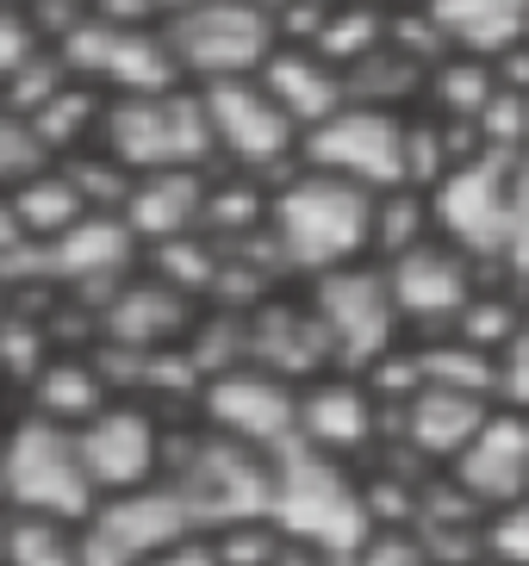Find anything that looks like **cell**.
I'll return each instance as SVG.
<instances>
[{"label": "cell", "instance_id": "cell-13", "mask_svg": "<svg viewBox=\"0 0 529 566\" xmlns=\"http://www.w3.org/2000/svg\"><path fill=\"white\" fill-rule=\"evenodd\" d=\"M199 423L256 454H287L299 442V386L262 367H231L199 386Z\"/></svg>", "mask_w": 529, "mask_h": 566}, {"label": "cell", "instance_id": "cell-48", "mask_svg": "<svg viewBox=\"0 0 529 566\" xmlns=\"http://www.w3.org/2000/svg\"><path fill=\"white\" fill-rule=\"evenodd\" d=\"M523 101H529V94H523Z\"/></svg>", "mask_w": 529, "mask_h": 566}, {"label": "cell", "instance_id": "cell-24", "mask_svg": "<svg viewBox=\"0 0 529 566\" xmlns=\"http://www.w3.org/2000/svg\"><path fill=\"white\" fill-rule=\"evenodd\" d=\"M187 87L181 63H175V44H168L163 25H118L106 69H100V94L106 101H144V94H175Z\"/></svg>", "mask_w": 529, "mask_h": 566}, {"label": "cell", "instance_id": "cell-37", "mask_svg": "<svg viewBox=\"0 0 529 566\" xmlns=\"http://www.w3.org/2000/svg\"><path fill=\"white\" fill-rule=\"evenodd\" d=\"M38 51H44V38H38L32 13H25V0H0V94H7V82H13Z\"/></svg>", "mask_w": 529, "mask_h": 566}, {"label": "cell", "instance_id": "cell-26", "mask_svg": "<svg viewBox=\"0 0 529 566\" xmlns=\"http://www.w3.org/2000/svg\"><path fill=\"white\" fill-rule=\"evenodd\" d=\"M268 212H274V181L262 175H237V168H212V187H206V224L199 231L212 237L218 250H237L249 237L268 231Z\"/></svg>", "mask_w": 529, "mask_h": 566}, {"label": "cell", "instance_id": "cell-49", "mask_svg": "<svg viewBox=\"0 0 529 566\" xmlns=\"http://www.w3.org/2000/svg\"><path fill=\"white\" fill-rule=\"evenodd\" d=\"M523 44H529V38H523Z\"/></svg>", "mask_w": 529, "mask_h": 566}, {"label": "cell", "instance_id": "cell-35", "mask_svg": "<svg viewBox=\"0 0 529 566\" xmlns=\"http://www.w3.org/2000/svg\"><path fill=\"white\" fill-rule=\"evenodd\" d=\"M212 542V560L218 566H281V530L274 523H237V530H218V535H206Z\"/></svg>", "mask_w": 529, "mask_h": 566}, {"label": "cell", "instance_id": "cell-17", "mask_svg": "<svg viewBox=\"0 0 529 566\" xmlns=\"http://www.w3.org/2000/svg\"><path fill=\"white\" fill-rule=\"evenodd\" d=\"M448 480L461 485L486 516L517 504V499H529V411L492 405L480 436L461 449V461L448 467Z\"/></svg>", "mask_w": 529, "mask_h": 566}, {"label": "cell", "instance_id": "cell-40", "mask_svg": "<svg viewBox=\"0 0 529 566\" xmlns=\"http://www.w3.org/2000/svg\"><path fill=\"white\" fill-rule=\"evenodd\" d=\"M505 274L517 286H529V150L517 163V237H511V255H505Z\"/></svg>", "mask_w": 529, "mask_h": 566}, {"label": "cell", "instance_id": "cell-20", "mask_svg": "<svg viewBox=\"0 0 529 566\" xmlns=\"http://www.w3.org/2000/svg\"><path fill=\"white\" fill-rule=\"evenodd\" d=\"M187 331H194V305H187L181 293H168L163 281H149V274H132V281L94 312L100 343H106V349H132V355L175 349V336H187Z\"/></svg>", "mask_w": 529, "mask_h": 566}, {"label": "cell", "instance_id": "cell-14", "mask_svg": "<svg viewBox=\"0 0 529 566\" xmlns=\"http://www.w3.org/2000/svg\"><path fill=\"white\" fill-rule=\"evenodd\" d=\"M386 268V286H393V305H398V324L405 331H424V336H448L455 317L467 312V300L480 293V262H467L461 250H448L443 237L417 243V250L393 255Z\"/></svg>", "mask_w": 529, "mask_h": 566}, {"label": "cell", "instance_id": "cell-5", "mask_svg": "<svg viewBox=\"0 0 529 566\" xmlns=\"http://www.w3.org/2000/svg\"><path fill=\"white\" fill-rule=\"evenodd\" d=\"M517 163H523V156L480 150V156H467V163H455L443 181L431 187L436 237H443L448 250H461L467 262L505 268V255H511V237H517Z\"/></svg>", "mask_w": 529, "mask_h": 566}, {"label": "cell", "instance_id": "cell-23", "mask_svg": "<svg viewBox=\"0 0 529 566\" xmlns=\"http://www.w3.org/2000/svg\"><path fill=\"white\" fill-rule=\"evenodd\" d=\"M455 56H511L529 38V0H424Z\"/></svg>", "mask_w": 529, "mask_h": 566}, {"label": "cell", "instance_id": "cell-43", "mask_svg": "<svg viewBox=\"0 0 529 566\" xmlns=\"http://www.w3.org/2000/svg\"><path fill=\"white\" fill-rule=\"evenodd\" d=\"M381 7H393V13H398V7H424V0H381Z\"/></svg>", "mask_w": 529, "mask_h": 566}, {"label": "cell", "instance_id": "cell-8", "mask_svg": "<svg viewBox=\"0 0 529 566\" xmlns=\"http://www.w3.org/2000/svg\"><path fill=\"white\" fill-rule=\"evenodd\" d=\"M305 300H312L318 324L331 336V355L343 374H367V367H381L405 343V324H398V305H393L381 262L318 274V281H305Z\"/></svg>", "mask_w": 529, "mask_h": 566}, {"label": "cell", "instance_id": "cell-6", "mask_svg": "<svg viewBox=\"0 0 529 566\" xmlns=\"http://www.w3.org/2000/svg\"><path fill=\"white\" fill-rule=\"evenodd\" d=\"M175 44L187 87H218V82H249L262 63L281 51V25L262 0H199L181 19L163 25Z\"/></svg>", "mask_w": 529, "mask_h": 566}, {"label": "cell", "instance_id": "cell-18", "mask_svg": "<svg viewBox=\"0 0 529 566\" xmlns=\"http://www.w3.org/2000/svg\"><path fill=\"white\" fill-rule=\"evenodd\" d=\"M249 367H262V374H274L287 386H305L336 367L331 336H324V324H318L305 293H293V300L274 293L268 305L249 312Z\"/></svg>", "mask_w": 529, "mask_h": 566}, {"label": "cell", "instance_id": "cell-50", "mask_svg": "<svg viewBox=\"0 0 529 566\" xmlns=\"http://www.w3.org/2000/svg\"><path fill=\"white\" fill-rule=\"evenodd\" d=\"M486 566H492V560H486Z\"/></svg>", "mask_w": 529, "mask_h": 566}, {"label": "cell", "instance_id": "cell-15", "mask_svg": "<svg viewBox=\"0 0 529 566\" xmlns=\"http://www.w3.org/2000/svg\"><path fill=\"white\" fill-rule=\"evenodd\" d=\"M381 430H393V411L374 399V386L362 374H318L299 386V449L331 454V461H355V454L381 449Z\"/></svg>", "mask_w": 529, "mask_h": 566}, {"label": "cell", "instance_id": "cell-22", "mask_svg": "<svg viewBox=\"0 0 529 566\" xmlns=\"http://www.w3.org/2000/svg\"><path fill=\"white\" fill-rule=\"evenodd\" d=\"M206 187H212V175H194V168L132 175V193H125L118 218L132 224V237L144 250L175 243V237H194L199 224H206Z\"/></svg>", "mask_w": 529, "mask_h": 566}, {"label": "cell", "instance_id": "cell-12", "mask_svg": "<svg viewBox=\"0 0 529 566\" xmlns=\"http://www.w3.org/2000/svg\"><path fill=\"white\" fill-rule=\"evenodd\" d=\"M75 535H82V566H144L175 542H187L194 523L168 485H144V492L94 499V511L82 516Z\"/></svg>", "mask_w": 529, "mask_h": 566}, {"label": "cell", "instance_id": "cell-42", "mask_svg": "<svg viewBox=\"0 0 529 566\" xmlns=\"http://www.w3.org/2000/svg\"><path fill=\"white\" fill-rule=\"evenodd\" d=\"M19 243H25V231H19V212H13V193H0V255H13Z\"/></svg>", "mask_w": 529, "mask_h": 566}, {"label": "cell", "instance_id": "cell-9", "mask_svg": "<svg viewBox=\"0 0 529 566\" xmlns=\"http://www.w3.org/2000/svg\"><path fill=\"white\" fill-rule=\"evenodd\" d=\"M405 118L386 106H355L349 101L336 118H324L318 132L299 144V168L336 175V181L362 187V193H393L405 187Z\"/></svg>", "mask_w": 529, "mask_h": 566}, {"label": "cell", "instance_id": "cell-25", "mask_svg": "<svg viewBox=\"0 0 529 566\" xmlns=\"http://www.w3.org/2000/svg\"><path fill=\"white\" fill-rule=\"evenodd\" d=\"M106 405H113V386H106L94 355H50V367L32 380V411L63 423V430H82Z\"/></svg>", "mask_w": 529, "mask_h": 566}, {"label": "cell", "instance_id": "cell-11", "mask_svg": "<svg viewBox=\"0 0 529 566\" xmlns=\"http://www.w3.org/2000/svg\"><path fill=\"white\" fill-rule=\"evenodd\" d=\"M163 442H168V423L144 399H113L106 411H94L75 430V454L87 467L94 499L163 485Z\"/></svg>", "mask_w": 529, "mask_h": 566}, {"label": "cell", "instance_id": "cell-32", "mask_svg": "<svg viewBox=\"0 0 529 566\" xmlns=\"http://www.w3.org/2000/svg\"><path fill=\"white\" fill-rule=\"evenodd\" d=\"M431 237H436V218H431V193L424 187L374 193V262H393V255L417 250Z\"/></svg>", "mask_w": 529, "mask_h": 566}, {"label": "cell", "instance_id": "cell-47", "mask_svg": "<svg viewBox=\"0 0 529 566\" xmlns=\"http://www.w3.org/2000/svg\"><path fill=\"white\" fill-rule=\"evenodd\" d=\"M0 530H7V511H0Z\"/></svg>", "mask_w": 529, "mask_h": 566}, {"label": "cell", "instance_id": "cell-16", "mask_svg": "<svg viewBox=\"0 0 529 566\" xmlns=\"http://www.w3.org/2000/svg\"><path fill=\"white\" fill-rule=\"evenodd\" d=\"M137 250H144V243L132 237V224H125L118 212H87L75 231H63L56 243H44L50 286H63L69 300H87L100 312V305L137 274Z\"/></svg>", "mask_w": 529, "mask_h": 566}, {"label": "cell", "instance_id": "cell-27", "mask_svg": "<svg viewBox=\"0 0 529 566\" xmlns=\"http://www.w3.org/2000/svg\"><path fill=\"white\" fill-rule=\"evenodd\" d=\"M13 212H19L25 243H56V237L75 231L94 206L82 200V187H75V175H69L63 163H44L38 175H25V181L13 187Z\"/></svg>", "mask_w": 529, "mask_h": 566}, {"label": "cell", "instance_id": "cell-1", "mask_svg": "<svg viewBox=\"0 0 529 566\" xmlns=\"http://www.w3.org/2000/svg\"><path fill=\"white\" fill-rule=\"evenodd\" d=\"M268 243L293 281L374 262V193L336 181V175H318V168H293L287 181H274Z\"/></svg>", "mask_w": 529, "mask_h": 566}, {"label": "cell", "instance_id": "cell-28", "mask_svg": "<svg viewBox=\"0 0 529 566\" xmlns=\"http://www.w3.org/2000/svg\"><path fill=\"white\" fill-rule=\"evenodd\" d=\"M144 274H149V281H163L168 293H181L187 305H212L218 274H225V250H218L206 231L175 237V243H156V250H144Z\"/></svg>", "mask_w": 529, "mask_h": 566}, {"label": "cell", "instance_id": "cell-30", "mask_svg": "<svg viewBox=\"0 0 529 566\" xmlns=\"http://www.w3.org/2000/svg\"><path fill=\"white\" fill-rule=\"evenodd\" d=\"M82 523L38 511H7L0 530V566H82Z\"/></svg>", "mask_w": 529, "mask_h": 566}, {"label": "cell", "instance_id": "cell-33", "mask_svg": "<svg viewBox=\"0 0 529 566\" xmlns=\"http://www.w3.org/2000/svg\"><path fill=\"white\" fill-rule=\"evenodd\" d=\"M529 324V312L517 305V293H474L467 300V312L455 317V331L448 336H461V343H474V349H486V355H505V343H511L517 331Z\"/></svg>", "mask_w": 529, "mask_h": 566}, {"label": "cell", "instance_id": "cell-39", "mask_svg": "<svg viewBox=\"0 0 529 566\" xmlns=\"http://www.w3.org/2000/svg\"><path fill=\"white\" fill-rule=\"evenodd\" d=\"M498 405L529 411V324L505 343V355H498Z\"/></svg>", "mask_w": 529, "mask_h": 566}, {"label": "cell", "instance_id": "cell-19", "mask_svg": "<svg viewBox=\"0 0 529 566\" xmlns=\"http://www.w3.org/2000/svg\"><path fill=\"white\" fill-rule=\"evenodd\" d=\"M492 417V399H474V392H443V386H417L412 399L393 411V436L398 449H412L417 467H455L461 449L480 436V423Z\"/></svg>", "mask_w": 529, "mask_h": 566}, {"label": "cell", "instance_id": "cell-7", "mask_svg": "<svg viewBox=\"0 0 529 566\" xmlns=\"http://www.w3.org/2000/svg\"><path fill=\"white\" fill-rule=\"evenodd\" d=\"M0 480H7V511H38L82 523L94 511V485L75 454V430L25 411L13 430L0 436Z\"/></svg>", "mask_w": 529, "mask_h": 566}, {"label": "cell", "instance_id": "cell-29", "mask_svg": "<svg viewBox=\"0 0 529 566\" xmlns=\"http://www.w3.org/2000/svg\"><path fill=\"white\" fill-rule=\"evenodd\" d=\"M424 94H431L436 118H448V125H480V113L498 101V69L486 56H443L431 69Z\"/></svg>", "mask_w": 529, "mask_h": 566}, {"label": "cell", "instance_id": "cell-3", "mask_svg": "<svg viewBox=\"0 0 529 566\" xmlns=\"http://www.w3.org/2000/svg\"><path fill=\"white\" fill-rule=\"evenodd\" d=\"M268 523L293 548L318 554V560H331V566H349L362 554V542L374 535L362 480L343 461L299 449V442L287 454H274V511H268Z\"/></svg>", "mask_w": 529, "mask_h": 566}, {"label": "cell", "instance_id": "cell-31", "mask_svg": "<svg viewBox=\"0 0 529 566\" xmlns=\"http://www.w3.org/2000/svg\"><path fill=\"white\" fill-rule=\"evenodd\" d=\"M417 374H424V386L474 392V399L498 405V355L474 349L461 336H431V343H417Z\"/></svg>", "mask_w": 529, "mask_h": 566}, {"label": "cell", "instance_id": "cell-10", "mask_svg": "<svg viewBox=\"0 0 529 566\" xmlns=\"http://www.w3.org/2000/svg\"><path fill=\"white\" fill-rule=\"evenodd\" d=\"M206 113H212V137H218V168L237 175H262V181H287L299 168V125L268 101V87L249 82H218L199 87Z\"/></svg>", "mask_w": 529, "mask_h": 566}, {"label": "cell", "instance_id": "cell-4", "mask_svg": "<svg viewBox=\"0 0 529 566\" xmlns=\"http://www.w3.org/2000/svg\"><path fill=\"white\" fill-rule=\"evenodd\" d=\"M100 150L113 156L125 175H163V168L212 175L218 137H212L206 94H199V87H175V94L113 101L106 106V125H100Z\"/></svg>", "mask_w": 529, "mask_h": 566}, {"label": "cell", "instance_id": "cell-2", "mask_svg": "<svg viewBox=\"0 0 529 566\" xmlns=\"http://www.w3.org/2000/svg\"><path fill=\"white\" fill-rule=\"evenodd\" d=\"M163 485L181 499L194 535L262 523V516L274 511V454L225 442V436H212L206 423H194V430H175V423H168Z\"/></svg>", "mask_w": 529, "mask_h": 566}, {"label": "cell", "instance_id": "cell-45", "mask_svg": "<svg viewBox=\"0 0 529 566\" xmlns=\"http://www.w3.org/2000/svg\"><path fill=\"white\" fill-rule=\"evenodd\" d=\"M0 511H7V480H0Z\"/></svg>", "mask_w": 529, "mask_h": 566}, {"label": "cell", "instance_id": "cell-46", "mask_svg": "<svg viewBox=\"0 0 529 566\" xmlns=\"http://www.w3.org/2000/svg\"><path fill=\"white\" fill-rule=\"evenodd\" d=\"M69 7H94V0H69Z\"/></svg>", "mask_w": 529, "mask_h": 566}, {"label": "cell", "instance_id": "cell-44", "mask_svg": "<svg viewBox=\"0 0 529 566\" xmlns=\"http://www.w3.org/2000/svg\"><path fill=\"white\" fill-rule=\"evenodd\" d=\"M7 312H13V300H7V286H0V317H7Z\"/></svg>", "mask_w": 529, "mask_h": 566}, {"label": "cell", "instance_id": "cell-34", "mask_svg": "<svg viewBox=\"0 0 529 566\" xmlns=\"http://www.w3.org/2000/svg\"><path fill=\"white\" fill-rule=\"evenodd\" d=\"M50 355H56V343H50L44 317H25V312L0 317V374H7L13 386H32L50 367Z\"/></svg>", "mask_w": 529, "mask_h": 566}, {"label": "cell", "instance_id": "cell-21", "mask_svg": "<svg viewBox=\"0 0 529 566\" xmlns=\"http://www.w3.org/2000/svg\"><path fill=\"white\" fill-rule=\"evenodd\" d=\"M256 82H262L268 101L299 125V144H305V132H318L324 118H336L349 106V75L336 63H324L312 44H281V51L262 63Z\"/></svg>", "mask_w": 529, "mask_h": 566}, {"label": "cell", "instance_id": "cell-36", "mask_svg": "<svg viewBox=\"0 0 529 566\" xmlns=\"http://www.w3.org/2000/svg\"><path fill=\"white\" fill-rule=\"evenodd\" d=\"M44 163L50 156H44V144L32 137V125L0 106V193H13V187L25 181V175H38Z\"/></svg>", "mask_w": 529, "mask_h": 566}, {"label": "cell", "instance_id": "cell-41", "mask_svg": "<svg viewBox=\"0 0 529 566\" xmlns=\"http://www.w3.org/2000/svg\"><path fill=\"white\" fill-rule=\"evenodd\" d=\"M144 566H218V560H212V542H206V535H187V542H175L168 554H156V560H144Z\"/></svg>", "mask_w": 529, "mask_h": 566}, {"label": "cell", "instance_id": "cell-38", "mask_svg": "<svg viewBox=\"0 0 529 566\" xmlns=\"http://www.w3.org/2000/svg\"><path fill=\"white\" fill-rule=\"evenodd\" d=\"M486 560L492 566H529V499L486 516Z\"/></svg>", "mask_w": 529, "mask_h": 566}]
</instances>
